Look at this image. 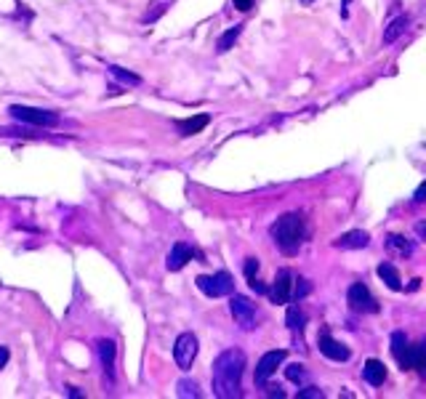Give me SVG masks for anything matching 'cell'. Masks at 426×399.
Listing matches in <instances>:
<instances>
[{
	"mask_svg": "<svg viewBox=\"0 0 426 399\" xmlns=\"http://www.w3.org/2000/svg\"><path fill=\"white\" fill-rule=\"evenodd\" d=\"M8 115L14 120H19L24 125H35V128H54L59 122V115L51 112V109H38V107H21L14 104L8 107Z\"/></svg>",
	"mask_w": 426,
	"mask_h": 399,
	"instance_id": "obj_4",
	"label": "cell"
},
{
	"mask_svg": "<svg viewBox=\"0 0 426 399\" xmlns=\"http://www.w3.org/2000/svg\"><path fill=\"white\" fill-rule=\"evenodd\" d=\"M245 354L240 349H226L213 362V394L219 399L243 397Z\"/></svg>",
	"mask_w": 426,
	"mask_h": 399,
	"instance_id": "obj_1",
	"label": "cell"
},
{
	"mask_svg": "<svg viewBox=\"0 0 426 399\" xmlns=\"http://www.w3.org/2000/svg\"><path fill=\"white\" fill-rule=\"evenodd\" d=\"M285 376H288V380H293V383H304L306 380L304 365H288L285 367Z\"/></svg>",
	"mask_w": 426,
	"mask_h": 399,
	"instance_id": "obj_26",
	"label": "cell"
},
{
	"mask_svg": "<svg viewBox=\"0 0 426 399\" xmlns=\"http://www.w3.org/2000/svg\"><path fill=\"white\" fill-rule=\"evenodd\" d=\"M109 78H118V80L123 83V85H131V88H134V85H142V78H139L136 72H128V69H123V67H115V64L109 67Z\"/></svg>",
	"mask_w": 426,
	"mask_h": 399,
	"instance_id": "obj_24",
	"label": "cell"
},
{
	"mask_svg": "<svg viewBox=\"0 0 426 399\" xmlns=\"http://www.w3.org/2000/svg\"><path fill=\"white\" fill-rule=\"evenodd\" d=\"M407 24H410V17H407V14H400L397 19L389 21V27H386V32H384V43H394V40L405 32Z\"/></svg>",
	"mask_w": 426,
	"mask_h": 399,
	"instance_id": "obj_20",
	"label": "cell"
},
{
	"mask_svg": "<svg viewBox=\"0 0 426 399\" xmlns=\"http://www.w3.org/2000/svg\"><path fill=\"white\" fill-rule=\"evenodd\" d=\"M346 301H349V309L357 312V314H376L379 312V301L373 299V293L368 290V285H363V282H354L346 290Z\"/></svg>",
	"mask_w": 426,
	"mask_h": 399,
	"instance_id": "obj_6",
	"label": "cell"
},
{
	"mask_svg": "<svg viewBox=\"0 0 426 399\" xmlns=\"http://www.w3.org/2000/svg\"><path fill=\"white\" fill-rule=\"evenodd\" d=\"M285 359H288V352L285 349H275V352H266L264 357L259 359V365H256V373H253V380H256V386H266V380L272 378L275 373H277V367L283 365Z\"/></svg>",
	"mask_w": 426,
	"mask_h": 399,
	"instance_id": "obj_9",
	"label": "cell"
},
{
	"mask_svg": "<svg viewBox=\"0 0 426 399\" xmlns=\"http://www.w3.org/2000/svg\"><path fill=\"white\" fill-rule=\"evenodd\" d=\"M195 259V248L192 245H187V242H176L173 248H171V253H168V272H179L184 269L189 261Z\"/></svg>",
	"mask_w": 426,
	"mask_h": 399,
	"instance_id": "obj_13",
	"label": "cell"
},
{
	"mask_svg": "<svg viewBox=\"0 0 426 399\" xmlns=\"http://www.w3.org/2000/svg\"><path fill=\"white\" fill-rule=\"evenodd\" d=\"M285 325H288V330H293L296 336H301V330H304V325H306V317H304V312L299 309L296 301H290V306H288V312H285Z\"/></svg>",
	"mask_w": 426,
	"mask_h": 399,
	"instance_id": "obj_17",
	"label": "cell"
},
{
	"mask_svg": "<svg viewBox=\"0 0 426 399\" xmlns=\"http://www.w3.org/2000/svg\"><path fill=\"white\" fill-rule=\"evenodd\" d=\"M317 346H320L323 357L333 359V362H346V359L352 357L349 346H344L341 341L330 338V336H328V330H323V333H320V341H317Z\"/></svg>",
	"mask_w": 426,
	"mask_h": 399,
	"instance_id": "obj_11",
	"label": "cell"
},
{
	"mask_svg": "<svg viewBox=\"0 0 426 399\" xmlns=\"http://www.w3.org/2000/svg\"><path fill=\"white\" fill-rule=\"evenodd\" d=\"M67 394H72V397H81V391H78L75 386H67Z\"/></svg>",
	"mask_w": 426,
	"mask_h": 399,
	"instance_id": "obj_36",
	"label": "cell"
},
{
	"mask_svg": "<svg viewBox=\"0 0 426 399\" xmlns=\"http://www.w3.org/2000/svg\"><path fill=\"white\" fill-rule=\"evenodd\" d=\"M229 309H232V317L235 322L243 327V330H253L256 327V319H259V312H256V303L245 296H232L229 301Z\"/></svg>",
	"mask_w": 426,
	"mask_h": 399,
	"instance_id": "obj_7",
	"label": "cell"
},
{
	"mask_svg": "<svg viewBox=\"0 0 426 399\" xmlns=\"http://www.w3.org/2000/svg\"><path fill=\"white\" fill-rule=\"evenodd\" d=\"M208 122H211L208 115H195V118L179 120V122H176V128L182 131V136H195V133H200V131H203Z\"/></svg>",
	"mask_w": 426,
	"mask_h": 399,
	"instance_id": "obj_18",
	"label": "cell"
},
{
	"mask_svg": "<svg viewBox=\"0 0 426 399\" xmlns=\"http://www.w3.org/2000/svg\"><path fill=\"white\" fill-rule=\"evenodd\" d=\"M379 277L386 282V288H392V290H403L400 272H397V266H394V263H381V266H379Z\"/></svg>",
	"mask_w": 426,
	"mask_h": 399,
	"instance_id": "obj_21",
	"label": "cell"
},
{
	"mask_svg": "<svg viewBox=\"0 0 426 399\" xmlns=\"http://www.w3.org/2000/svg\"><path fill=\"white\" fill-rule=\"evenodd\" d=\"M296 397L299 399H323V391H320V389H315V386H309V389H304V391H299Z\"/></svg>",
	"mask_w": 426,
	"mask_h": 399,
	"instance_id": "obj_28",
	"label": "cell"
},
{
	"mask_svg": "<svg viewBox=\"0 0 426 399\" xmlns=\"http://www.w3.org/2000/svg\"><path fill=\"white\" fill-rule=\"evenodd\" d=\"M232 3H235V8H237V11H251V8H253V6H256V0H232Z\"/></svg>",
	"mask_w": 426,
	"mask_h": 399,
	"instance_id": "obj_30",
	"label": "cell"
},
{
	"mask_svg": "<svg viewBox=\"0 0 426 399\" xmlns=\"http://www.w3.org/2000/svg\"><path fill=\"white\" fill-rule=\"evenodd\" d=\"M349 3H352V0H344V8H341V17H349Z\"/></svg>",
	"mask_w": 426,
	"mask_h": 399,
	"instance_id": "obj_35",
	"label": "cell"
},
{
	"mask_svg": "<svg viewBox=\"0 0 426 399\" xmlns=\"http://www.w3.org/2000/svg\"><path fill=\"white\" fill-rule=\"evenodd\" d=\"M293 285H296V274L290 272V269H280L277 272V277L272 282V288L266 290L269 293V301L272 303H290L293 301Z\"/></svg>",
	"mask_w": 426,
	"mask_h": 399,
	"instance_id": "obj_8",
	"label": "cell"
},
{
	"mask_svg": "<svg viewBox=\"0 0 426 399\" xmlns=\"http://www.w3.org/2000/svg\"><path fill=\"white\" fill-rule=\"evenodd\" d=\"M8 359H11V352H8L6 346H0V370L8 365Z\"/></svg>",
	"mask_w": 426,
	"mask_h": 399,
	"instance_id": "obj_32",
	"label": "cell"
},
{
	"mask_svg": "<svg viewBox=\"0 0 426 399\" xmlns=\"http://www.w3.org/2000/svg\"><path fill=\"white\" fill-rule=\"evenodd\" d=\"M266 397L283 399V397H285V391H283V389H280V386H277V383H269V386H266Z\"/></svg>",
	"mask_w": 426,
	"mask_h": 399,
	"instance_id": "obj_29",
	"label": "cell"
},
{
	"mask_svg": "<svg viewBox=\"0 0 426 399\" xmlns=\"http://www.w3.org/2000/svg\"><path fill=\"white\" fill-rule=\"evenodd\" d=\"M176 0H149V8H147V14L142 17V21L144 24H152V21H158L173 6Z\"/></svg>",
	"mask_w": 426,
	"mask_h": 399,
	"instance_id": "obj_19",
	"label": "cell"
},
{
	"mask_svg": "<svg viewBox=\"0 0 426 399\" xmlns=\"http://www.w3.org/2000/svg\"><path fill=\"white\" fill-rule=\"evenodd\" d=\"M195 282H198V288L203 290L208 299H224V296H232V293H235V279H232L229 272L200 274Z\"/></svg>",
	"mask_w": 426,
	"mask_h": 399,
	"instance_id": "obj_5",
	"label": "cell"
},
{
	"mask_svg": "<svg viewBox=\"0 0 426 399\" xmlns=\"http://www.w3.org/2000/svg\"><path fill=\"white\" fill-rule=\"evenodd\" d=\"M386 250L397 259H410L413 256V242L403 235H386Z\"/></svg>",
	"mask_w": 426,
	"mask_h": 399,
	"instance_id": "obj_15",
	"label": "cell"
},
{
	"mask_svg": "<svg viewBox=\"0 0 426 399\" xmlns=\"http://www.w3.org/2000/svg\"><path fill=\"white\" fill-rule=\"evenodd\" d=\"M240 32H243V24H235L232 30H226V32H224L222 38L216 40V51H219V54H224V51H229V48L235 45V40L240 38Z\"/></svg>",
	"mask_w": 426,
	"mask_h": 399,
	"instance_id": "obj_23",
	"label": "cell"
},
{
	"mask_svg": "<svg viewBox=\"0 0 426 399\" xmlns=\"http://www.w3.org/2000/svg\"><path fill=\"white\" fill-rule=\"evenodd\" d=\"M416 235H418V239H424L426 242V221H418V224H416Z\"/></svg>",
	"mask_w": 426,
	"mask_h": 399,
	"instance_id": "obj_33",
	"label": "cell"
},
{
	"mask_svg": "<svg viewBox=\"0 0 426 399\" xmlns=\"http://www.w3.org/2000/svg\"><path fill=\"white\" fill-rule=\"evenodd\" d=\"M392 357L397 359V365L403 370H416L426 378V341L410 343L405 333H394L392 336Z\"/></svg>",
	"mask_w": 426,
	"mask_h": 399,
	"instance_id": "obj_3",
	"label": "cell"
},
{
	"mask_svg": "<svg viewBox=\"0 0 426 399\" xmlns=\"http://www.w3.org/2000/svg\"><path fill=\"white\" fill-rule=\"evenodd\" d=\"M370 245V235L363 232V229H354V232H346L341 237L336 239V248H341V250H363Z\"/></svg>",
	"mask_w": 426,
	"mask_h": 399,
	"instance_id": "obj_14",
	"label": "cell"
},
{
	"mask_svg": "<svg viewBox=\"0 0 426 399\" xmlns=\"http://www.w3.org/2000/svg\"><path fill=\"white\" fill-rule=\"evenodd\" d=\"M195 357H198V336H195V333H182V336L176 338V346H173V359H176V365L187 373V370L192 367Z\"/></svg>",
	"mask_w": 426,
	"mask_h": 399,
	"instance_id": "obj_10",
	"label": "cell"
},
{
	"mask_svg": "<svg viewBox=\"0 0 426 399\" xmlns=\"http://www.w3.org/2000/svg\"><path fill=\"white\" fill-rule=\"evenodd\" d=\"M312 290V282L304 277H296V285H293V301H301Z\"/></svg>",
	"mask_w": 426,
	"mask_h": 399,
	"instance_id": "obj_27",
	"label": "cell"
},
{
	"mask_svg": "<svg viewBox=\"0 0 426 399\" xmlns=\"http://www.w3.org/2000/svg\"><path fill=\"white\" fill-rule=\"evenodd\" d=\"M301 3H312V0H301Z\"/></svg>",
	"mask_w": 426,
	"mask_h": 399,
	"instance_id": "obj_37",
	"label": "cell"
},
{
	"mask_svg": "<svg viewBox=\"0 0 426 399\" xmlns=\"http://www.w3.org/2000/svg\"><path fill=\"white\" fill-rule=\"evenodd\" d=\"M259 261L256 259H248L245 261V279L251 282V288L256 290V293H266V285H262V279H259Z\"/></svg>",
	"mask_w": 426,
	"mask_h": 399,
	"instance_id": "obj_22",
	"label": "cell"
},
{
	"mask_svg": "<svg viewBox=\"0 0 426 399\" xmlns=\"http://www.w3.org/2000/svg\"><path fill=\"white\" fill-rule=\"evenodd\" d=\"M176 389H179V391H176L179 397H189V399H198V397H200V386H198L195 380H182V383H179Z\"/></svg>",
	"mask_w": 426,
	"mask_h": 399,
	"instance_id": "obj_25",
	"label": "cell"
},
{
	"mask_svg": "<svg viewBox=\"0 0 426 399\" xmlns=\"http://www.w3.org/2000/svg\"><path fill=\"white\" fill-rule=\"evenodd\" d=\"M96 352H99V359H102L107 383H115V357H118V346H115V341L102 338L99 343H96Z\"/></svg>",
	"mask_w": 426,
	"mask_h": 399,
	"instance_id": "obj_12",
	"label": "cell"
},
{
	"mask_svg": "<svg viewBox=\"0 0 426 399\" xmlns=\"http://www.w3.org/2000/svg\"><path fill=\"white\" fill-rule=\"evenodd\" d=\"M418 288H421V279H410V285H407L405 290H410V293H413V290H418Z\"/></svg>",
	"mask_w": 426,
	"mask_h": 399,
	"instance_id": "obj_34",
	"label": "cell"
},
{
	"mask_svg": "<svg viewBox=\"0 0 426 399\" xmlns=\"http://www.w3.org/2000/svg\"><path fill=\"white\" fill-rule=\"evenodd\" d=\"M363 378H365L368 386H373V389H379L381 383L386 380V367L379 362V359H368L365 367H363Z\"/></svg>",
	"mask_w": 426,
	"mask_h": 399,
	"instance_id": "obj_16",
	"label": "cell"
},
{
	"mask_svg": "<svg viewBox=\"0 0 426 399\" xmlns=\"http://www.w3.org/2000/svg\"><path fill=\"white\" fill-rule=\"evenodd\" d=\"M413 202H426V181L424 184H418V189H416V195H413Z\"/></svg>",
	"mask_w": 426,
	"mask_h": 399,
	"instance_id": "obj_31",
	"label": "cell"
},
{
	"mask_svg": "<svg viewBox=\"0 0 426 399\" xmlns=\"http://www.w3.org/2000/svg\"><path fill=\"white\" fill-rule=\"evenodd\" d=\"M306 237V219L301 213H283L272 224V239L283 256H296Z\"/></svg>",
	"mask_w": 426,
	"mask_h": 399,
	"instance_id": "obj_2",
	"label": "cell"
}]
</instances>
